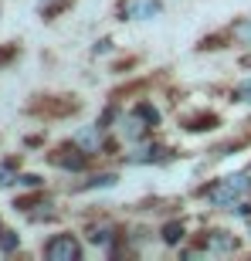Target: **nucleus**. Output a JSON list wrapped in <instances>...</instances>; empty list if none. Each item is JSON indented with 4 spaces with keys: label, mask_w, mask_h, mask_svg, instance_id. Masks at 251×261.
<instances>
[{
    "label": "nucleus",
    "mask_w": 251,
    "mask_h": 261,
    "mask_svg": "<svg viewBox=\"0 0 251 261\" xmlns=\"http://www.w3.org/2000/svg\"><path fill=\"white\" fill-rule=\"evenodd\" d=\"M190 197L204 200L207 207H214V211H228V207H234L238 200H251V170H238V173H228V176H214L211 184L197 187Z\"/></svg>",
    "instance_id": "1"
},
{
    "label": "nucleus",
    "mask_w": 251,
    "mask_h": 261,
    "mask_svg": "<svg viewBox=\"0 0 251 261\" xmlns=\"http://www.w3.org/2000/svg\"><path fill=\"white\" fill-rule=\"evenodd\" d=\"M82 109H85V102L75 92H38L24 102L20 112L38 122H65V119L82 116Z\"/></svg>",
    "instance_id": "2"
},
{
    "label": "nucleus",
    "mask_w": 251,
    "mask_h": 261,
    "mask_svg": "<svg viewBox=\"0 0 251 261\" xmlns=\"http://www.w3.org/2000/svg\"><path fill=\"white\" fill-rule=\"evenodd\" d=\"M244 244L241 238L228 227H207V231L190 234V248H184V258H224V254H238Z\"/></svg>",
    "instance_id": "3"
},
{
    "label": "nucleus",
    "mask_w": 251,
    "mask_h": 261,
    "mask_svg": "<svg viewBox=\"0 0 251 261\" xmlns=\"http://www.w3.org/2000/svg\"><path fill=\"white\" fill-rule=\"evenodd\" d=\"M228 48H251V14H238L234 20H228L224 28L204 34L193 51L211 55V51H228Z\"/></svg>",
    "instance_id": "4"
},
{
    "label": "nucleus",
    "mask_w": 251,
    "mask_h": 261,
    "mask_svg": "<svg viewBox=\"0 0 251 261\" xmlns=\"http://www.w3.org/2000/svg\"><path fill=\"white\" fill-rule=\"evenodd\" d=\"M180 156H184V149L166 146V143L149 136V139H139V143L129 146L119 156V163H126V166H166V163H173V160H180Z\"/></svg>",
    "instance_id": "5"
},
{
    "label": "nucleus",
    "mask_w": 251,
    "mask_h": 261,
    "mask_svg": "<svg viewBox=\"0 0 251 261\" xmlns=\"http://www.w3.org/2000/svg\"><path fill=\"white\" fill-rule=\"evenodd\" d=\"M44 163L55 166V170H61V173L82 176V173H88V170H95V156L85 153V149L68 136V139H61L58 146H51L48 153H44Z\"/></svg>",
    "instance_id": "6"
},
{
    "label": "nucleus",
    "mask_w": 251,
    "mask_h": 261,
    "mask_svg": "<svg viewBox=\"0 0 251 261\" xmlns=\"http://www.w3.org/2000/svg\"><path fill=\"white\" fill-rule=\"evenodd\" d=\"M38 251L44 261H82L85 258V241L75 231H58V234H48Z\"/></svg>",
    "instance_id": "7"
},
{
    "label": "nucleus",
    "mask_w": 251,
    "mask_h": 261,
    "mask_svg": "<svg viewBox=\"0 0 251 261\" xmlns=\"http://www.w3.org/2000/svg\"><path fill=\"white\" fill-rule=\"evenodd\" d=\"M126 224H119L112 214L106 211H95V214H88V221H85V244H95V248H109V244L116 241L119 234H122Z\"/></svg>",
    "instance_id": "8"
},
{
    "label": "nucleus",
    "mask_w": 251,
    "mask_h": 261,
    "mask_svg": "<svg viewBox=\"0 0 251 261\" xmlns=\"http://www.w3.org/2000/svg\"><path fill=\"white\" fill-rule=\"evenodd\" d=\"M112 14L122 24H136V20H156L163 14V0H116Z\"/></svg>",
    "instance_id": "9"
},
{
    "label": "nucleus",
    "mask_w": 251,
    "mask_h": 261,
    "mask_svg": "<svg viewBox=\"0 0 251 261\" xmlns=\"http://www.w3.org/2000/svg\"><path fill=\"white\" fill-rule=\"evenodd\" d=\"M177 126H180V133H187V136H204V133L221 129L224 119H221V112H214V109H190V112H184V116H177Z\"/></svg>",
    "instance_id": "10"
},
{
    "label": "nucleus",
    "mask_w": 251,
    "mask_h": 261,
    "mask_svg": "<svg viewBox=\"0 0 251 261\" xmlns=\"http://www.w3.org/2000/svg\"><path fill=\"white\" fill-rule=\"evenodd\" d=\"M119 184L116 170H88V176L82 173L78 184H68V194H88V190H109Z\"/></svg>",
    "instance_id": "11"
},
{
    "label": "nucleus",
    "mask_w": 251,
    "mask_h": 261,
    "mask_svg": "<svg viewBox=\"0 0 251 261\" xmlns=\"http://www.w3.org/2000/svg\"><path fill=\"white\" fill-rule=\"evenodd\" d=\"M55 200V194H51L48 187H34L31 194H20V197H14V211L17 214H31V211H38V207H44V203H51Z\"/></svg>",
    "instance_id": "12"
},
{
    "label": "nucleus",
    "mask_w": 251,
    "mask_h": 261,
    "mask_svg": "<svg viewBox=\"0 0 251 261\" xmlns=\"http://www.w3.org/2000/svg\"><path fill=\"white\" fill-rule=\"evenodd\" d=\"M184 238H187V217H170V221H163L160 231H156V241H163L166 248H180Z\"/></svg>",
    "instance_id": "13"
},
{
    "label": "nucleus",
    "mask_w": 251,
    "mask_h": 261,
    "mask_svg": "<svg viewBox=\"0 0 251 261\" xmlns=\"http://www.w3.org/2000/svg\"><path fill=\"white\" fill-rule=\"evenodd\" d=\"M78 0H38V17L41 24H55L58 17H65L68 10H75Z\"/></svg>",
    "instance_id": "14"
},
{
    "label": "nucleus",
    "mask_w": 251,
    "mask_h": 261,
    "mask_svg": "<svg viewBox=\"0 0 251 261\" xmlns=\"http://www.w3.org/2000/svg\"><path fill=\"white\" fill-rule=\"evenodd\" d=\"M17 173H20V153L17 156H7V160H0V190L17 187Z\"/></svg>",
    "instance_id": "15"
},
{
    "label": "nucleus",
    "mask_w": 251,
    "mask_h": 261,
    "mask_svg": "<svg viewBox=\"0 0 251 261\" xmlns=\"http://www.w3.org/2000/svg\"><path fill=\"white\" fill-rule=\"evenodd\" d=\"M24 58V44L20 41H4L0 44V68H14Z\"/></svg>",
    "instance_id": "16"
},
{
    "label": "nucleus",
    "mask_w": 251,
    "mask_h": 261,
    "mask_svg": "<svg viewBox=\"0 0 251 261\" xmlns=\"http://www.w3.org/2000/svg\"><path fill=\"white\" fill-rule=\"evenodd\" d=\"M133 109H136V112H139V116H143V119H146V122H149L153 129H160V126H163V112H160V109H156L153 102H149V98H139V102H136Z\"/></svg>",
    "instance_id": "17"
},
{
    "label": "nucleus",
    "mask_w": 251,
    "mask_h": 261,
    "mask_svg": "<svg viewBox=\"0 0 251 261\" xmlns=\"http://www.w3.org/2000/svg\"><path fill=\"white\" fill-rule=\"evenodd\" d=\"M139 65H143V55H122V58L109 61V71H112V75H129V71L139 68Z\"/></svg>",
    "instance_id": "18"
},
{
    "label": "nucleus",
    "mask_w": 251,
    "mask_h": 261,
    "mask_svg": "<svg viewBox=\"0 0 251 261\" xmlns=\"http://www.w3.org/2000/svg\"><path fill=\"white\" fill-rule=\"evenodd\" d=\"M228 98H231L234 106H251V75H248V78H241L238 85H231Z\"/></svg>",
    "instance_id": "19"
},
{
    "label": "nucleus",
    "mask_w": 251,
    "mask_h": 261,
    "mask_svg": "<svg viewBox=\"0 0 251 261\" xmlns=\"http://www.w3.org/2000/svg\"><path fill=\"white\" fill-rule=\"evenodd\" d=\"M0 251L4 254H17L20 251V234L10 231V227H4V231H0Z\"/></svg>",
    "instance_id": "20"
},
{
    "label": "nucleus",
    "mask_w": 251,
    "mask_h": 261,
    "mask_svg": "<svg viewBox=\"0 0 251 261\" xmlns=\"http://www.w3.org/2000/svg\"><path fill=\"white\" fill-rule=\"evenodd\" d=\"M112 51H116V38H98L95 41V48H92V58H102V55H112Z\"/></svg>",
    "instance_id": "21"
},
{
    "label": "nucleus",
    "mask_w": 251,
    "mask_h": 261,
    "mask_svg": "<svg viewBox=\"0 0 251 261\" xmlns=\"http://www.w3.org/2000/svg\"><path fill=\"white\" fill-rule=\"evenodd\" d=\"M17 187H24V190L44 187V176H41V173H17Z\"/></svg>",
    "instance_id": "22"
},
{
    "label": "nucleus",
    "mask_w": 251,
    "mask_h": 261,
    "mask_svg": "<svg viewBox=\"0 0 251 261\" xmlns=\"http://www.w3.org/2000/svg\"><path fill=\"white\" fill-rule=\"evenodd\" d=\"M20 143H24V149H38V146H44V133H31V136H24Z\"/></svg>",
    "instance_id": "23"
},
{
    "label": "nucleus",
    "mask_w": 251,
    "mask_h": 261,
    "mask_svg": "<svg viewBox=\"0 0 251 261\" xmlns=\"http://www.w3.org/2000/svg\"><path fill=\"white\" fill-rule=\"evenodd\" d=\"M238 65H244V68L251 65V51H244V55H241V61H238Z\"/></svg>",
    "instance_id": "24"
},
{
    "label": "nucleus",
    "mask_w": 251,
    "mask_h": 261,
    "mask_svg": "<svg viewBox=\"0 0 251 261\" xmlns=\"http://www.w3.org/2000/svg\"><path fill=\"white\" fill-rule=\"evenodd\" d=\"M0 231H4V217H0Z\"/></svg>",
    "instance_id": "25"
},
{
    "label": "nucleus",
    "mask_w": 251,
    "mask_h": 261,
    "mask_svg": "<svg viewBox=\"0 0 251 261\" xmlns=\"http://www.w3.org/2000/svg\"><path fill=\"white\" fill-rule=\"evenodd\" d=\"M0 14H4V0H0Z\"/></svg>",
    "instance_id": "26"
},
{
    "label": "nucleus",
    "mask_w": 251,
    "mask_h": 261,
    "mask_svg": "<svg viewBox=\"0 0 251 261\" xmlns=\"http://www.w3.org/2000/svg\"><path fill=\"white\" fill-rule=\"evenodd\" d=\"M248 238H251V224H248Z\"/></svg>",
    "instance_id": "27"
},
{
    "label": "nucleus",
    "mask_w": 251,
    "mask_h": 261,
    "mask_svg": "<svg viewBox=\"0 0 251 261\" xmlns=\"http://www.w3.org/2000/svg\"><path fill=\"white\" fill-rule=\"evenodd\" d=\"M248 170H251V163H248Z\"/></svg>",
    "instance_id": "28"
}]
</instances>
